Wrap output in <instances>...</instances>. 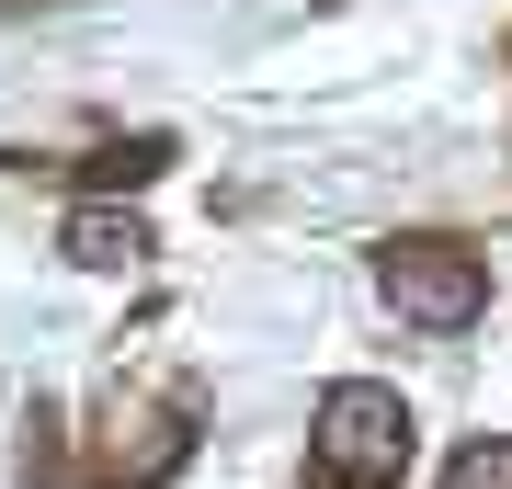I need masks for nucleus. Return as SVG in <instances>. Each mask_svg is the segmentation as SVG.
I'll list each match as a JSON object with an SVG mask.
<instances>
[{
    "instance_id": "1",
    "label": "nucleus",
    "mask_w": 512,
    "mask_h": 489,
    "mask_svg": "<svg viewBox=\"0 0 512 489\" xmlns=\"http://www.w3.org/2000/svg\"><path fill=\"white\" fill-rule=\"evenodd\" d=\"M205 444V387L194 376H160V387H114L103 421L80 433L69 455V489H171Z\"/></svg>"
},
{
    "instance_id": "2",
    "label": "nucleus",
    "mask_w": 512,
    "mask_h": 489,
    "mask_svg": "<svg viewBox=\"0 0 512 489\" xmlns=\"http://www.w3.org/2000/svg\"><path fill=\"white\" fill-rule=\"evenodd\" d=\"M410 455H421V421H410L399 387H376V376L319 387V410H308V489H399Z\"/></svg>"
},
{
    "instance_id": "3",
    "label": "nucleus",
    "mask_w": 512,
    "mask_h": 489,
    "mask_svg": "<svg viewBox=\"0 0 512 489\" xmlns=\"http://www.w3.org/2000/svg\"><path fill=\"white\" fill-rule=\"evenodd\" d=\"M376 296L421 342H456V330L490 319V251H467L456 228H399V239H376Z\"/></svg>"
},
{
    "instance_id": "4",
    "label": "nucleus",
    "mask_w": 512,
    "mask_h": 489,
    "mask_svg": "<svg viewBox=\"0 0 512 489\" xmlns=\"http://www.w3.org/2000/svg\"><path fill=\"white\" fill-rule=\"evenodd\" d=\"M148 251H160L148 217H137V205H114V194H92V205L69 217V262H80V273H137Z\"/></svg>"
},
{
    "instance_id": "5",
    "label": "nucleus",
    "mask_w": 512,
    "mask_h": 489,
    "mask_svg": "<svg viewBox=\"0 0 512 489\" xmlns=\"http://www.w3.org/2000/svg\"><path fill=\"white\" fill-rule=\"evenodd\" d=\"M171 160H183V137H160V126H137V137H114L80 160V194H137V182H160Z\"/></svg>"
},
{
    "instance_id": "6",
    "label": "nucleus",
    "mask_w": 512,
    "mask_h": 489,
    "mask_svg": "<svg viewBox=\"0 0 512 489\" xmlns=\"http://www.w3.org/2000/svg\"><path fill=\"white\" fill-rule=\"evenodd\" d=\"M433 489H512V433H478V444H467Z\"/></svg>"
},
{
    "instance_id": "7",
    "label": "nucleus",
    "mask_w": 512,
    "mask_h": 489,
    "mask_svg": "<svg viewBox=\"0 0 512 489\" xmlns=\"http://www.w3.org/2000/svg\"><path fill=\"white\" fill-rule=\"evenodd\" d=\"M12 12H46V0H0V23H12Z\"/></svg>"
}]
</instances>
